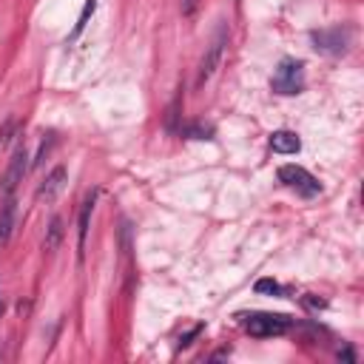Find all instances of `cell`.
Masks as SVG:
<instances>
[{
  "mask_svg": "<svg viewBox=\"0 0 364 364\" xmlns=\"http://www.w3.org/2000/svg\"><path fill=\"white\" fill-rule=\"evenodd\" d=\"M279 182H282L284 188L296 191V193L304 196V199H313V196L321 191L318 179H316L310 171H304L301 165H282V168H279Z\"/></svg>",
  "mask_w": 364,
  "mask_h": 364,
  "instance_id": "277c9868",
  "label": "cell"
},
{
  "mask_svg": "<svg viewBox=\"0 0 364 364\" xmlns=\"http://www.w3.org/2000/svg\"><path fill=\"white\" fill-rule=\"evenodd\" d=\"M14 222H17V202H14V196H6V199H0V247L11 239Z\"/></svg>",
  "mask_w": 364,
  "mask_h": 364,
  "instance_id": "ba28073f",
  "label": "cell"
},
{
  "mask_svg": "<svg viewBox=\"0 0 364 364\" xmlns=\"http://www.w3.org/2000/svg\"><path fill=\"white\" fill-rule=\"evenodd\" d=\"M310 37H313L316 48L318 51H327V54H344L350 48V28L347 26L321 28V31H313Z\"/></svg>",
  "mask_w": 364,
  "mask_h": 364,
  "instance_id": "8992f818",
  "label": "cell"
},
{
  "mask_svg": "<svg viewBox=\"0 0 364 364\" xmlns=\"http://www.w3.org/2000/svg\"><path fill=\"white\" fill-rule=\"evenodd\" d=\"M225 48H228V23L222 20V23L216 26L210 43L205 46L202 60H199V68H196V88H202V85L216 74V68H219V63H222V57H225Z\"/></svg>",
  "mask_w": 364,
  "mask_h": 364,
  "instance_id": "7a4b0ae2",
  "label": "cell"
},
{
  "mask_svg": "<svg viewBox=\"0 0 364 364\" xmlns=\"http://www.w3.org/2000/svg\"><path fill=\"white\" fill-rule=\"evenodd\" d=\"M60 239H63V219H60V216H54V219L48 222V230H46V239H43V247H46V250H57Z\"/></svg>",
  "mask_w": 364,
  "mask_h": 364,
  "instance_id": "8fae6325",
  "label": "cell"
},
{
  "mask_svg": "<svg viewBox=\"0 0 364 364\" xmlns=\"http://www.w3.org/2000/svg\"><path fill=\"white\" fill-rule=\"evenodd\" d=\"M0 316H3V299H0Z\"/></svg>",
  "mask_w": 364,
  "mask_h": 364,
  "instance_id": "2e32d148",
  "label": "cell"
},
{
  "mask_svg": "<svg viewBox=\"0 0 364 364\" xmlns=\"http://www.w3.org/2000/svg\"><path fill=\"white\" fill-rule=\"evenodd\" d=\"M270 88L276 94H284V97L301 94V88H304V63L301 60H282L273 80H270Z\"/></svg>",
  "mask_w": 364,
  "mask_h": 364,
  "instance_id": "3957f363",
  "label": "cell"
},
{
  "mask_svg": "<svg viewBox=\"0 0 364 364\" xmlns=\"http://www.w3.org/2000/svg\"><path fill=\"white\" fill-rule=\"evenodd\" d=\"M26 171H28V151H26V145H17V148L11 151V159H9L6 171H3V176H0V199L14 196L17 185H20L23 176H26Z\"/></svg>",
  "mask_w": 364,
  "mask_h": 364,
  "instance_id": "5b68a950",
  "label": "cell"
},
{
  "mask_svg": "<svg viewBox=\"0 0 364 364\" xmlns=\"http://www.w3.org/2000/svg\"><path fill=\"white\" fill-rule=\"evenodd\" d=\"M97 193L100 191H91L80 208V225H77V247H80V256H82V247H85V236H88V222H91V213H94V205H97Z\"/></svg>",
  "mask_w": 364,
  "mask_h": 364,
  "instance_id": "9c48e42d",
  "label": "cell"
},
{
  "mask_svg": "<svg viewBox=\"0 0 364 364\" xmlns=\"http://www.w3.org/2000/svg\"><path fill=\"white\" fill-rule=\"evenodd\" d=\"M256 290H259V293H273V296L282 293V287H279L273 279H259V282H256Z\"/></svg>",
  "mask_w": 364,
  "mask_h": 364,
  "instance_id": "5bb4252c",
  "label": "cell"
},
{
  "mask_svg": "<svg viewBox=\"0 0 364 364\" xmlns=\"http://www.w3.org/2000/svg\"><path fill=\"white\" fill-rule=\"evenodd\" d=\"M94 9H97V0H85V6H82V11H80V17H77V26H74V31H71V37L68 40H74L85 26H88V17L94 14Z\"/></svg>",
  "mask_w": 364,
  "mask_h": 364,
  "instance_id": "7c38bea8",
  "label": "cell"
},
{
  "mask_svg": "<svg viewBox=\"0 0 364 364\" xmlns=\"http://www.w3.org/2000/svg\"><path fill=\"white\" fill-rule=\"evenodd\" d=\"M65 179H68V171H65L63 165H57V168L43 179V185L37 188V199H40V202H54L57 193L65 188Z\"/></svg>",
  "mask_w": 364,
  "mask_h": 364,
  "instance_id": "52a82bcc",
  "label": "cell"
},
{
  "mask_svg": "<svg viewBox=\"0 0 364 364\" xmlns=\"http://www.w3.org/2000/svg\"><path fill=\"white\" fill-rule=\"evenodd\" d=\"M236 318H239V324H242L250 336H256V338L284 336V333L293 327V321H290L287 316H282V313H262V310H256V313H239Z\"/></svg>",
  "mask_w": 364,
  "mask_h": 364,
  "instance_id": "6da1fadb",
  "label": "cell"
},
{
  "mask_svg": "<svg viewBox=\"0 0 364 364\" xmlns=\"http://www.w3.org/2000/svg\"><path fill=\"white\" fill-rule=\"evenodd\" d=\"M182 134L191 136V139H210L213 128H210V125H202V122H193V125H185Z\"/></svg>",
  "mask_w": 364,
  "mask_h": 364,
  "instance_id": "4fadbf2b",
  "label": "cell"
},
{
  "mask_svg": "<svg viewBox=\"0 0 364 364\" xmlns=\"http://www.w3.org/2000/svg\"><path fill=\"white\" fill-rule=\"evenodd\" d=\"M270 148H273L276 154H299L301 139H299L293 131H273V134H270Z\"/></svg>",
  "mask_w": 364,
  "mask_h": 364,
  "instance_id": "30bf717a",
  "label": "cell"
},
{
  "mask_svg": "<svg viewBox=\"0 0 364 364\" xmlns=\"http://www.w3.org/2000/svg\"><path fill=\"white\" fill-rule=\"evenodd\" d=\"M14 131H17V122L14 119H6L3 128H0V145H9V139H11Z\"/></svg>",
  "mask_w": 364,
  "mask_h": 364,
  "instance_id": "9a60e30c",
  "label": "cell"
}]
</instances>
